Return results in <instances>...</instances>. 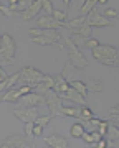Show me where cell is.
<instances>
[{
    "label": "cell",
    "instance_id": "6da1fadb",
    "mask_svg": "<svg viewBox=\"0 0 119 148\" xmlns=\"http://www.w3.org/2000/svg\"><path fill=\"white\" fill-rule=\"evenodd\" d=\"M15 51H17V45L15 40L8 35V33H3L0 36V58H2V63L3 64H13L15 63Z\"/></svg>",
    "mask_w": 119,
    "mask_h": 148
},
{
    "label": "cell",
    "instance_id": "7a4b0ae2",
    "mask_svg": "<svg viewBox=\"0 0 119 148\" xmlns=\"http://www.w3.org/2000/svg\"><path fill=\"white\" fill-rule=\"evenodd\" d=\"M63 41H65V46L68 49V58L73 63L76 69H84L88 66V59L83 56V53L80 51V48L75 45V41L71 40V36H63Z\"/></svg>",
    "mask_w": 119,
    "mask_h": 148
},
{
    "label": "cell",
    "instance_id": "3957f363",
    "mask_svg": "<svg viewBox=\"0 0 119 148\" xmlns=\"http://www.w3.org/2000/svg\"><path fill=\"white\" fill-rule=\"evenodd\" d=\"M46 74L40 73L38 69L32 68V66H25L23 69H20V79H18V86H32L35 87L37 84H40L45 79Z\"/></svg>",
    "mask_w": 119,
    "mask_h": 148
},
{
    "label": "cell",
    "instance_id": "277c9868",
    "mask_svg": "<svg viewBox=\"0 0 119 148\" xmlns=\"http://www.w3.org/2000/svg\"><path fill=\"white\" fill-rule=\"evenodd\" d=\"M45 99H46V107H48L50 110V115H61V109H63V99H61V95L56 92L55 89H48L45 92Z\"/></svg>",
    "mask_w": 119,
    "mask_h": 148
},
{
    "label": "cell",
    "instance_id": "5b68a950",
    "mask_svg": "<svg viewBox=\"0 0 119 148\" xmlns=\"http://www.w3.org/2000/svg\"><path fill=\"white\" fill-rule=\"evenodd\" d=\"M17 104L20 107H42V106H46V99H45V94L32 90V92L22 95V99Z\"/></svg>",
    "mask_w": 119,
    "mask_h": 148
},
{
    "label": "cell",
    "instance_id": "8992f818",
    "mask_svg": "<svg viewBox=\"0 0 119 148\" xmlns=\"http://www.w3.org/2000/svg\"><path fill=\"white\" fill-rule=\"evenodd\" d=\"M86 23L89 27H98V28H106V27H111V25H113V21L109 20V18H106L103 13H99L96 8L88 13Z\"/></svg>",
    "mask_w": 119,
    "mask_h": 148
},
{
    "label": "cell",
    "instance_id": "52a82bcc",
    "mask_svg": "<svg viewBox=\"0 0 119 148\" xmlns=\"http://www.w3.org/2000/svg\"><path fill=\"white\" fill-rule=\"evenodd\" d=\"M13 115L18 119V120H22L23 123H27V122H35L38 119V107H18L13 110Z\"/></svg>",
    "mask_w": 119,
    "mask_h": 148
},
{
    "label": "cell",
    "instance_id": "ba28073f",
    "mask_svg": "<svg viewBox=\"0 0 119 148\" xmlns=\"http://www.w3.org/2000/svg\"><path fill=\"white\" fill-rule=\"evenodd\" d=\"M91 53H93V58L96 59L98 63H101L103 59L113 58L114 54L118 53V48L111 46V45H99L94 49H91Z\"/></svg>",
    "mask_w": 119,
    "mask_h": 148
},
{
    "label": "cell",
    "instance_id": "9c48e42d",
    "mask_svg": "<svg viewBox=\"0 0 119 148\" xmlns=\"http://www.w3.org/2000/svg\"><path fill=\"white\" fill-rule=\"evenodd\" d=\"M35 27L42 28V30H46V28H53V30H58V28L63 27V23L58 20H55L53 15H42L38 16L37 21H35Z\"/></svg>",
    "mask_w": 119,
    "mask_h": 148
},
{
    "label": "cell",
    "instance_id": "30bf717a",
    "mask_svg": "<svg viewBox=\"0 0 119 148\" xmlns=\"http://www.w3.org/2000/svg\"><path fill=\"white\" fill-rule=\"evenodd\" d=\"M42 10H43V0H35L28 8H25L23 12H20L18 16H20L23 21H28V20H32L33 16H37Z\"/></svg>",
    "mask_w": 119,
    "mask_h": 148
},
{
    "label": "cell",
    "instance_id": "8fae6325",
    "mask_svg": "<svg viewBox=\"0 0 119 148\" xmlns=\"http://www.w3.org/2000/svg\"><path fill=\"white\" fill-rule=\"evenodd\" d=\"M61 95V99L63 101H71L73 104H80V106H86V97L83 94H80L78 90L71 86L70 89L66 90V92H63V94H59Z\"/></svg>",
    "mask_w": 119,
    "mask_h": 148
},
{
    "label": "cell",
    "instance_id": "7c38bea8",
    "mask_svg": "<svg viewBox=\"0 0 119 148\" xmlns=\"http://www.w3.org/2000/svg\"><path fill=\"white\" fill-rule=\"evenodd\" d=\"M3 148H23L27 147V135H12V137L2 140Z\"/></svg>",
    "mask_w": 119,
    "mask_h": 148
},
{
    "label": "cell",
    "instance_id": "4fadbf2b",
    "mask_svg": "<svg viewBox=\"0 0 119 148\" xmlns=\"http://www.w3.org/2000/svg\"><path fill=\"white\" fill-rule=\"evenodd\" d=\"M43 142H45L46 147H51V148H68L70 147V145H68V140H66L65 137L58 135V133H53V135L46 137Z\"/></svg>",
    "mask_w": 119,
    "mask_h": 148
},
{
    "label": "cell",
    "instance_id": "5bb4252c",
    "mask_svg": "<svg viewBox=\"0 0 119 148\" xmlns=\"http://www.w3.org/2000/svg\"><path fill=\"white\" fill-rule=\"evenodd\" d=\"M22 90H20V87H12V89L5 90L3 94H2V102H18L20 99H22Z\"/></svg>",
    "mask_w": 119,
    "mask_h": 148
},
{
    "label": "cell",
    "instance_id": "9a60e30c",
    "mask_svg": "<svg viewBox=\"0 0 119 148\" xmlns=\"http://www.w3.org/2000/svg\"><path fill=\"white\" fill-rule=\"evenodd\" d=\"M55 82H56V81H55V76H48V74H46L45 79L42 81L40 84H37L35 87H33V90H37V92H40V94H45L48 89H53Z\"/></svg>",
    "mask_w": 119,
    "mask_h": 148
},
{
    "label": "cell",
    "instance_id": "2e32d148",
    "mask_svg": "<svg viewBox=\"0 0 119 148\" xmlns=\"http://www.w3.org/2000/svg\"><path fill=\"white\" fill-rule=\"evenodd\" d=\"M18 79H20V71L15 73V74H12V76H8V79L0 81V90H2V92H5V90L12 89L15 84H18Z\"/></svg>",
    "mask_w": 119,
    "mask_h": 148
},
{
    "label": "cell",
    "instance_id": "e0dca14e",
    "mask_svg": "<svg viewBox=\"0 0 119 148\" xmlns=\"http://www.w3.org/2000/svg\"><path fill=\"white\" fill-rule=\"evenodd\" d=\"M83 23H86V15H80V16H76V18H73V20H70V21H65V23H63V28L70 30V32H75L76 28H80Z\"/></svg>",
    "mask_w": 119,
    "mask_h": 148
},
{
    "label": "cell",
    "instance_id": "ac0fdd59",
    "mask_svg": "<svg viewBox=\"0 0 119 148\" xmlns=\"http://www.w3.org/2000/svg\"><path fill=\"white\" fill-rule=\"evenodd\" d=\"M61 115L65 117H75V119H80L81 115V107H76V106H63L61 109Z\"/></svg>",
    "mask_w": 119,
    "mask_h": 148
},
{
    "label": "cell",
    "instance_id": "d6986e66",
    "mask_svg": "<svg viewBox=\"0 0 119 148\" xmlns=\"http://www.w3.org/2000/svg\"><path fill=\"white\" fill-rule=\"evenodd\" d=\"M86 132V127L83 125V122H78V123H73L70 128V135L73 138H81L83 133Z\"/></svg>",
    "mask_w": 119,
    "mask_h": 148
},
{
    "label": "cell",
    "instance_id": "ffe728a7",
    "mask_svg": "<svg viewBox=\"0 0 119 148\" xmlns=\"http://www.w3.org/2000/svg\"><path fill=\"white\" fill-rule=\"evenodd\" d=\"M84 82H86L88 89L91 90V92H103V82H101L99 79H94V77H88Z\"/></svg>",
    "mask_w": 119,
    "mask_h": 148
},
{
    "label": "cell",
    "instance_id": "44dd1931",
    "mask_svg": "<svg viewBox=\"0 0 119 148\" xmlns=\"http://www.w3.org/2000/svg\"><path fill=\"white\" fill-rule=\"evenodd\" d=\"M98 3H99V0H86V2L83 3V7L80 8V15H88L91 10L96 8Z\"/></svg>",
    "mask_w": 119,
    "mask_h": 148
},
{
    "label": "cell",
    "instance_id": "7402d4cb",
    "mask_svg": "<svg viewBox=\"0 0 119 148\" xmlns=\"http://www.w3.org/2000/svg\"><path fill=\"white\" fill-rule=\"evenodd\" d=\"M71 86L75 87L80 94H83L84 97H86V94H88V86H86V82H83V81H71Z\"/></svg>",
    "mask_w": 119,
    "mask_h": 148
},
{
    "label": "cell",
    "instance_id": "603a6c76",
    "mask_svg": "<svg viewBox=\"0 0 119 148\" xmlns=\"http://www.w3.org/2000/svg\"><path fill=\"white\" fill-rule=\"evenodd\" d=\"M108 138L111 140V142H116V140H119V127L116 125V123H111L108 128Z\"/></svg>",
    "mask_w": 119,
    "mask_h": 148
},
{
    "label": "cell",
    "instance_id": "cb8c5ba5",
    "mask_svg": "<svg viewBox=\"0 0 119 148\" xmlns=\"http://www.w3.org/2000/svg\"><path fill=\"white\" fill-rule=\"evenodd\" d=\"M71 33H78V35H83V36H91V33H93V27H89L88 23H83L80 28H76L75 32H71Z\"/></svg>",
    "mask_w": 119,
    "mask_h": 148
},
{
    "label": "cell",
    "instance_id": "d4e9b609",
    "mask_svg": "<svg viewBox=\"0 0 119 148\" xmlns=\"http://www.w3.org/2000/svg\"><path fill=\"white\" fill-rule=\"evenodd\" d=\"M32 41L37 43V45H42V46H50V45H55L53 40H50V38L43 36V35H40V36H32Z\"/></svg>",
    "mask_w": 119,
    "mask_h": 148
},
{
    "label": "cell",
    "instance_id": "484cf974",
    "mask_svg": "<svg viewBox=\"0 0 119 148\" xmlns=\"http://www.w3.org/2000/svg\"><path fill=\"white\" fill-rule=\"evenodd\" d=\"M71 40L75 41V45L78 48H84L88 36H83V35H78V33H71Z\"/></svg>",
    "mask_w": 119,
    "mask_h": 148
},
{
    "label": "cell",
    "instance_id": "4316f807",
    "mask_svg": "<svg viewBox=\"0 0 119 148\" xmlns=\"http://www.w3.org/2000/svg\"><path fill=\"white\" fill-rule=\"evenodd\" d=\"M93 110L89 109L88 106H81V115H80V119H81V122H86L89 120V119H93Z\"/></svg>",
    "mask_w": 119,
    "mask_h": 148
},
{
    "label": "cell",
    "instance_id": "83f0119b",
    "mask_svg": "<svg viewBox=\"0 0 119 148\" xmlns=\"http://www.w3.org/2000/svg\"><path fill=\"white\" fill-rule=\"evenodd\" d=\"M101 123H103V120H101V119H94V117H93V119L86 120V128H88V130H98Z\"/></svg>",
    "mask_w": 119,
    "mask_h": 148
},
{
    "label": "cell",
    "instance_id": "f1b7e54d",
    "mask_svg": "<svg viewBox=\"0 0 119 148\" xmlns=\"http://www.w3.org/2000/svg\"><path fill=\"white\" fill-rule=\"evenodd\" d=\"M101 64H104V66H118V68H119V49H118V53L114 54L113 58L103 59V61H101Z\"/></svg>",
    "mask_w": 119,
    "mask_h": 148
},
{
    "label": "cell",
    "instance_id": "f546056e",
    "mask_svg": "<svg viewBox=\"0 0 119 148\" xmlns=\"http://www.w3.org/2000/svg\"><path fill=\"white\" fill-rule=\"evenodd\" d=\"M53 18L55 20L61 21V23H65V21H68L66 18H68V13H66L65 10H55L53 12Z\"/></svg>",
    "mask_w": 119,
    "mask_h": 148
},
{
    "label": "cell",
    "instance_id": "4dcf8cb0",
    "mask_svg": "<svg viewBox=\"0 0 119 148\" xmlns=\"http://www.w3.org/2000/svg\"><path fill=\"white\" fill-rule=\"evenodd\" d=\"M51 119H53V115H40L37 120H35V123L42 125V127H46V125L50 123V120H51Z\"/></svg>",
    "mask_w": 119,
    "mask_h": 148
},
{
    "label": "cell",
    "instance_id": "1f68e13d",
    "mask_svg": "<svg viewBox=\"0 0 119 148\" xmlns=\"http://www.w3.org/2000/svg\"><path fill=\"white\" fill-rule=\"evenodd\" d=\"M43 12L45 15H53V3H51V0H43Z\"/></svg>",
    "mask_w": 119,
    "mask_h": 148
},
{
    "label": "cell",
    "instance_id": "d6a6232c",
    "mask_svg": "<svg viewBox=\"0 0 119 148\" xmlns=\"http://www.w3.org/2000/svg\"><path fill=\"white\" fill-rule=\"evenodd\" d=\"M103 15L106 16V18H109V20H114V18H119V13H118V10H114V8H106V10L103 12Z\"/></svg>",
    "mask_w": 119,
    "mask_h": 148
},
{
    "label": "cell",
    "instance_id": "836d02e7",
    "mask_svg": "<svg viewBox=\"0 0 119 148\" xmlns=\"http://www.w3.org/2000/svg\"><path fill=\"white\" fill-rule=\"evenodd\" d=\"M0 12H2V15L7 16L8 20H12L13 16H15V12L10 10V7H5V5H0Z\"/></svg>",
    "mask_w": 119,
    "mask_h": 148
},
{
    "label": "cell",
    "instance_id": "e575fe53",
    "mask_svg": "<svg viewBox=\"0 0 119 148\" xmlns=\"http://www.w3.org/2000/svg\"><path fill=\"white\" fill-rule=\"evenodd\" d=\"M101 43H99V40H94V38H88L86 40V45H84V48H88V49H94L96 46H99Z\"/></svg>",
    "mask_w": 119,
    "mask_h": 148
},
{
    "label": "cell",
    "instance_id": "d590c367",
    "mask_svg": "<svg viewBox=\"0 0 119 148\" xmlns=\"http://www.w3.org/2000/svg\"><path fill=\"white\" fill-rule=\"evenodd\" d=\"M33 127H35V122H27V123H25V135H27V137L33 135Z\"/></svg>",
    "mask_w": 119,
    "mask_h": 148
},
{
    "label": "cell",
    "instance_id": "8d00e7d4",
    "mask_svg": "<svg viewBox=\"0 0 119 148\" xmlns=\"http://www.w3.org/2000/svg\"><path fill=\"white\" fill-rule=\"evenodd\" d=\"M81 140H83V142H86V143H89V145H93V143H94L91 132H84V133H83V137H81Z\"/></svg>",
    "mask_w": 119,
    "mask_h": 148
},
{
    "label": "cell",
    "instance_id": "74e56055",
    "mask_svg": "<svg viewBox=\"0 0 119 148\" xmlns=\"http://www.w3.org/2000/svg\"><path fill=\"white\" fill-rule=\"evenodd\" d=\"M43 128L45 127L38 125V123H35V127H33V135H35V137H42V135H43Z\"/></svg>",
    "mask_w": 119,
    "mask_h": 148
},
{
    "label": "cell",
    "instance_id": "f35d334b",
    "mask_svg": "<svg viewBox=\"0 0 119 148\" xmlns=\"http://www.w3.org/2000/svg\"><path fill=\"white\" fill-rule=\"evenodd\" d=\"M42 32H43V30H42V28H30V30H28V35H30V36H40V35H42Z\"/></svg>",
    "mask_w": 119,
    "mask_h": 148
},
{
    "label": "cell",
    "instance_id": "ab89813d",
    "mask_svg": "<svg viewBox=\"0 0 119 148\" xmlns=\"http://www.w3.org/2000/svg\"><path fill=\"white\" fill-rule=\"evenodd\" d=\"M89 132H91V135H93V140H94V143L99 142V140L103 138V135L99 133V130H89ZM94 143H93V145H94Z\"/></svg>",
    "mask_w": 119,
    "mask_h": 148
},
{
    "label": "cell",
    "instance_id": "60d3db41",
    "mask_svg": "<svg viewBox=\"0 0 119 148\" xmlns=\"http://www.w3.org/2000/svg\"><path fill=\"white\" fill-rule=\"evenodd\" d=\"M93 147H96V148H106V147H109V142H106L104 138H101L99 142H96Z\"/></svg>",
    "mask_w": 119,
    "mask_h": 148
},
{
    "label": "cell",
    "instance_id": "b9f144b4",
    "mask_svg": "<svg viewBox=\"0 0 119 148\" xmlns=\"http://www.w3.org/2000/svg\"><path fill=\"white\" fill-rule=\"evenodd\" d=\"M5 79H8V76H7V73L3 71V68L0 69V81H5Z\"/></svg>",
    "mask_w": 119,
    "mask_h": 148
},
{
    "label": "cell",
    "instance_id": "7bdbcfd3",
    "mask_svg": "<svg viewBox=\"0 0 119 148\" xmlns=\"http://www.w3.org/2000/svg\"><path fill=\"white\" fill-rule=\"evenodd\" d=\"M108 119H111V122H114V123H119V115H109Z\"/></svg>",
    "mask_w": 119,
    "mask_h": 148
},
{
    "label": "cell",
    "instance_id": "ee69618b",
    "mask_svg": "<svg viewBox=\"0 0 119 148\" xmlns=\"http://www.w3.org/2000/svg\"><path fill=\"white\" fill-rule=\"evenodd\" d=\"M18 2H20V0H7V3H8V5H17Z\"/></svg>",
    "mask_w": 119,
    "mask_h": 148
},
{
    "label": "cell",
    "instance_id": "f6af8a7d",
    "mask_svg": "<svg viewBox=\"0 0 119 148\" xmlns=\"http://www.w3.org/2000/svg\"><path fill=\"white\" fill-rule=\"evenodd\" d=\"M76 2H78V12H80V8L83 7V3H84L86 0H76Z\"/></svg>",
    "mask_w": 119,
    "mask_h": 148
},
{
    "label": "cell",
    "instance_id": "bcb514c9",
    "mask_svg": "<svg viewBox=\"0 0 119 148\" xmlns=\"http://www.w3.org/2000/svg\"><path fill=\"white\" fill-rule=\"evenodd\" d=\"M61 2H63V5H65V7H70L71 5V0H61Z\"/></svg>",
    "mask_w": 119,
    "mask_h": 148
},
{
    "label": "cell",
    "instance_id": "7dc6e473",
    "mask_svg": "<svg viewBox=\"0 0 119 148\" xmlns=\"http://www.w3.org/2000/svg\"><path fill=\"white\" fill-rule=\"evenodd\" d=\"M99 3H103L104 5V3H108V0H99Z\"/></svg>",
    "mask_w": 119,
    "mask_h": 148
}]
</instances>
